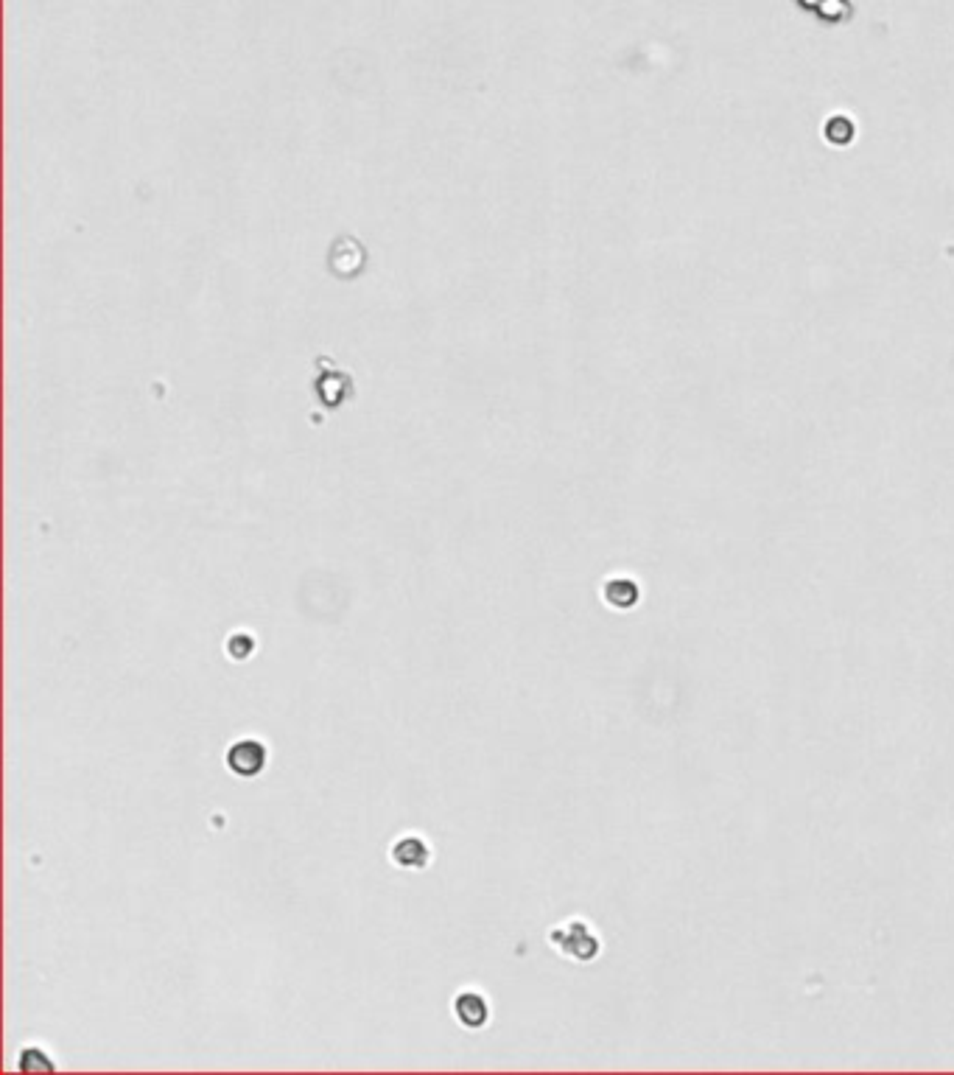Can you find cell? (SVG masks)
Here are the masks:
<instances>
[{
    "instance_id": "7a4b0ae2",
    "label": "cell",
    "mask_w": 954,
    "mask_h": 1075,
    "mask_svg": "<svg viewBox=\"0 0 954 1075\" xmlns=\"http://www.w3.org/2000/svg\"><path fill=\"white\" fill-rule=\"evenodd\" d=\"M454 1011H457V1020L462 1022L465 1028H471V1031L482 1028L484 1022L490 1020V1008L484 1003L482 994L476 992L459 994L457 1000H454Z\"/></svg>"
},
{
    "instance_id": "3957f363",
    "label": "cell",
    "mask_w": 954,
    "mask_h": 1075,
    "mask_svg": "<svg viewBox=\"0 0 954 1075\" xmlns=\"http://www.w3.org/2000/svg\"><path fill=\"white\" fill-rule=\"evenodd\" d=\"M392 860L401 868H423L429 863V846L420 838H401L392 846Z\"/></svg>"
},
{
    "instance_id": "277c9868",
    "label": "cell",
    "mask_w": 954,
    "mask_h": 1075,
    "mask_svg": "<svg viewBox=\"0 0 954 1075\" xmlns=\"http://www.w3.org/2000/svg\"><path fill=\"white\" fill-rule=\"evenodd\" d=\"M20 1070H23V1073H51L54 1064L45 1059L42 1050L26 1048L23 1050V1056H20Z\"/></svg>"
},
{
    "instance_id": "6da1fadb",
    "label": "cell",
    "mask_w": 954,
    "mask_h": 1075,
    "mask_svg": "<svg viewBox=\"0 0 954 1075\" xmlns=\"http://www.w3.org/2000/svg\"><path fill=\"white\" fill-rule=\"evenodd\" d=\"M227 768L233 770L241 779H252L258 776L266 762H269V751L261 740H238L230 745V751L224 756Z\"/></svg>"
},
{
    "instance_id": "5b68a950",
    "label": "cell",
    "mask_w": 954,
    "mask_h": 1075,
    "mask_svg": "<svg viewBox=\"0 0 954 1075\" xmlns=\"http://www.w3.org/2000/svg\"><path fill=\"white\" fill-rule=\"evenodd\" d=\"M252 650H255V639L247 636V633H236V636L227 639V653L236 661H244V658L252 656Z\"/></svg>"
}]
</instances>
